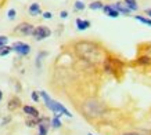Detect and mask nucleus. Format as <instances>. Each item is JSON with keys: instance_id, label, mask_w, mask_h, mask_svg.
Returning <instances> with one entry per match:
<instances>
[{"instance_id": "2eb2a0df", "label": "nucleus", "mask_w": 151, "mask_h": 135, "mask_svg": "<svg viewBox=\"0 0 151 135\" xmlns=\"http://www.w3.org/2000/svg\"><path fill=\"white\" fill-rule=\"evenodd\" d=\"M137 63L139 65H151V57L148 55H143L137 58Z\"/></svg>"}, {"instance_id": "b1692460", "label": "nucleus", "mask_w": 151, "mask_h": 135, "mask_svg": "<svg viewBox=\"0 0 151 135\" xmlns=\"http://www.w3.org/2000/svg\"><path fill=\"white\" fill-rule=\"evenodd\" d=\"M7 41H9V37L7 36H0V48L3 45H7Z\"/></svg>"}, {"instance_id": "f03ea898", "label": "nucleus", "mask_w": 151, "mask_h": 135, "mask_svg": "<svg viewBox=\"0 0 151 135\" xmlns=\"http://www.w3.org/2000/svg\"><path fill=\"white\" fill-rule=\"evenodd\" d=\"M76 51L86 61H94V62H97V61L101 59L100 50L97 48L94 44H92V43H86V41L85 43H79V44H76Z\"/></svg>"}, {"instance_id": "f257e3e1", "label": "nucleus", "mask_w": 151, "mask_h": 135, "mask_svg": "<svg viewBox=\"0 0 151 135\" xmlns=\"http://www.w3.org/2000/svg\"><path fill=\"white\" fill-rule=\"evenodd\" d=\"M39 95H40V98L45 101V105L47 106V109H50L51 112L54 113L55 117H61L63 114L67 117H72V114H71V112H69L68 109L65 108L63 104H60V102L54 101V99H51L50 95L47 94L46 91H39Z\"/></svg>"}, {"instance_id": "4468645a", "label": "nucleus", "mask_w": 151, "mask_h": 135, "mask_svg": "<svg viewBox=\"0 0 151 135\" xmlns=\"http://www.w3.org/2000/svg\"><path fill=\"white\" fill-rule=\"evenodd\" d=\"M124 3L126 4L130 11H137L139 10V4H137V0H124Z\"/></svg>"}, {"instance_id": "393cba45", "label": "nucleus", "mask_w": 151, "mask_h": 135, "mask_svg": "<svg viewBox=\"0 0 151 135\" xmlns=\"http://www.w3.org/2000/svg\"><path fill=\"white\" fill-rule=\"evenodd\" d=\"M15 14H17V11L14 9H10L9 13H7V17H9V19H14L15 18Z\"/></svg>"}, {"instance_id": "5701e85b", "label": "nucleus", "mask_w": 151, "mask_h": 135, "mask_svg": "<svg viewBox=\"0 0 151 135\" xmlns=\"http://www.w3.org/2000/svg\"><path fill=\"white\" fill-rule=\"evenodd\" d=\"M31 98H32V101H35V102H39V99H40V95H39V92H37V91H32V94H31Z\"/></svg>"}, {"instance_id": "412c9836", "label": "nucleus", "mask_w": 151, "mask_h": 135, "mask_svg": "<svg viewBox=\"0 0 151 135\" xmlns=\"http://www.w3.org/2000/svg\"><path fill=\"white\" fill-rule=\"evenodd\" d=\"M46 55H47V53H45V51H42V53L37 54V57H36V66L37 68L42 66V58H43V57H46Z\"/></svg>"}, {"instance_id": "1a4fd4ad", "label": "nucleus", "mask_w": 151, "mask_h": 135, "mask_svg": "<svg viewBox=\"0 0 151 135\" xmlns=\"http://www.w3.org/2000/svg\"><path fill=\"white\" fill-rule=\"evenodd\" d=\"M103 11H104V14L107 17H110V18H118L119 17V13L112 7V4L104 6V7H103Z\"/></svg>"}, {"instance_id": "7ed1b4c3", "label": "nucleus", "mask_w": 151, "mask_h": 135, "mask_svg": "<svg viewBox=\"0 0 151 135\" xmlns=\"http://www.w3.org/2000/svg\"><path fill=\"white\" fill-rule=\"evenodd\" d=\"M83 110L87 116H100L101 112H103V105L96 99H89L86 104L83 105Z\"/></svg>"}, {"instance_id": "4be33fe9", "label": "nucleus", "mask_w": 151, "mask_h": 135, "mask_svg": "<svg viewBox=\"0 0 151 135\" xmlns=\"http://www.w3.org/2000/svg\"><path fill=\"white\" fill-rule=\"evenodd\" d=\"M85 3L83 1H81V0H78V1H75V10H78V11H82V10H85Z\"/></svg>"}, {"instance_id": "0eeeda50", "label": "nucleus", "mask_w": 151, "mask_h": 135, "mask_svg": "<svg viewBox=\"0 0 151 135\" xmlns=\"http://www.w3.org/2000/svg\"><path fill=\"white\" fill-rule=\"evenodd\" d=\"M33 26L32 23H28V22H22L19 23L18 26L15 28V32H18V33H22V35H32L33 33Z\"/></svg>"}, {"instance_id": "f8f14e48", "label": "nucleus", "mask_w": 151, "mask_h": 135, "mask_svg": "<svg viewBox=\"0 0 151 135\" xmlns=\"http://www.w3.org/2000/svg\"><path fill=\"white\" fill-rule=\"evenodd\" d=\"M90 25L92 23H90V21H87V19H81V18L76 19V28H78L79 31H86Z\"/></svg>"}, {"instance_id": "bb28decb", "label": "nucleus", "mask_w": 151, "mask_h": 135, "mask_svg": "<svg viewBox=\"0 0 151 135\" xmlns=\"http://www.w3.org/2000/svg\"><path fill=\"white\" fill-rule=\"evenodd\" d=\"M60 17H61V18H67V17H68V13H67V11H61V13H60Z\"/></svg>"}, {"instance_id": "aec40b11", "label": "nucleus", "mask_w": 151, "mask_h": 135, "mask_svg": "<svg viewBox=\"0 0 151 135\" xmlns=\"http://www.w3.org/2000/svg\"><path fill=\"white\" fill-rule=\"evenodd\" d=\"M13 51L11 48V45H3L1 48H0V57H4V55H9L10 53Z\"/></svg>"}, {"instance_id": "7c9ffc66", "label": "nucleus", "mask_w": 151, "mask_h": 135, "mask_svg": "<svg viewBox=\"0 0 151 135\" xmlns=\"http://www.w3.org/2000/svg\"><path fill=\"white\" fill-rule=\"evenodd\" d=\"M87 135H93V134H87Z\"/></svg>"}, {"instance_id": "9d476101", "label": "nucleus", "mask_w": 151, "mask_h": 135, "mask_svg": "<svg viewBox=\"0 0 151 135\" xmlns=\"http://www.w3.org/2000/svg\"><path fill=\"white\" fill-rule=\"evenodd\" d=\"M22 110L28 117H40L39 116V110H37L36 108L31 106V105H25V106L22 108Z\"/></svg>"}, {"instance_id": "c85d7f7f", "label": "nucleus", "mask_w": 151, "mask_h": 135, "mask_svg": "<svg viewBox=\"0 0 151 135\" xmlns=\"http://www.w3.org/2000/svg\"><path fill=\"white\" fill-rule=\"evenodd\" d=\"M124 135H139V134H136V132H128V134H124Z\"/></svg>"}, {"instance_id": "6ab92c4d", "label": "nucleus", "mask_w": 151, "mask_h": 135, "mask_svg": "<svg viewBox=\"0 0 151 135\" xmlns=\"http://www.w3.org/2000/svg\"><path fill=\"white\" fill-rule=\"evenodd\" d=\"M50 126L53 127V128H60V127L63 126V123H61V120H60V117H53L50 122Z\"/></svg>"}, {"instance_id": "a211bd4d", "label": "nucleus", "mask_w": 151, "mask_h": 135, "mask_svg": "<svg viewBox=\"0 0 151 135\" xmlns=\"http://www.w3.org/2000/svg\"><path fill=\"white\" fill-rule=\"evenodd\" d=\"M89 7H90V10H103L104 4L101 3L100 0H96V1H93V3H90V4H89Z\"/></svg>"}, {"instance_id": "a878e982", "label": "nucleus", "mask_w": 151, "mask_h": 135, "mask_svg": "<svg viewBox=\"0 0 151 135\" xmlns=\"http://www.w3.org/2000/svg\"><path fill=\"white\" fill-rule=\"evenodd\" d=\"M51 17H53V14H51L50 11H46V13H43V18H46V19H51Z\"/></svg>"}, {"instance_id": "f3484780", "label": "nucleus", "mask_w": 151, "mask_h": 135, "mask_svg": "<svg viewBox=\"0 0 151 135\" xmlns=\"http://www.w3.org/2000/svg\"><path fill=\"white\" fill-rule=\"evenodd\" d=\"M134 19H136V21H139V22L144 23V25L151 26V18H146V17H142V15H134Z\"/></svg>"}, {"instance_id": "dca6fc26", "label": "nucleus", "mask_w": 151, "mask_h": 135, "mask_svg": "<svg viewBox=\"0 0 151 135\" xmlns=\"http://www.w3.org/2000/svg\"><path fill=\"white\" fill-rule=\"evenodd\" d=\"M39 119H40V117H28L27 119V126L28 127H37V124H39Z\"/></svg>"}, {"instance_id": "9b49d317", "label": "nucleus", "mask_w": 151, "mask_h": 135, "mask_svg": "<svg viewBox=\"0 0 151 135\" xmlns=\"http://www.w3.org/2000/svg\"><path fill=\"white\" fill-rule=\"evenodd\" d=\"M29 14L32 15V17H36L39 14H42V9H40V4H37V3H32V4L29 6Z\"/></svg>"}, {"instance_id": "39448f33", "label": "nucleus", "mask_w": 151, "mask_h": 135, "mask_svg": "<svg viewBox=\"0 0 151 135\" xmlns=\"http://www.w3.org/2000/svg\"><path fill=\"white\" fill-rule=\"evenodd\" d=\"M11 48H13V51H15L17 54L22 55V57L31 53V45L28 44V43H24V41H15V43H13Z\"/></svg>"}, {"instance_id": "423d86ee", "label": "nucleus", "mask_w": 151, "mask_h": 135, "mask_svg": "<svg viewBox=\"0 0 151 135\" xmlns=\"http://www.w3.org/2000/svg\"><path fill=\"white\" fill-rule=\"evenodd\" d=\"M50 128V120L47 117H40L37 124V135H47Z\"/></svg>"}, {"instance_id": "c756f323", "label": "nucleus", "mask_w": 151, "mask_h": 135, "mask_svg": "<svg viewBox=\"0 0 151 135\" xmlns=\"http://www.w3.org/2000/svg\"><path fill=\"white\" fill-rule=\"evenodd\" d=\"M3 99V92H1V90H0V101Z\"/></svg>"}, {"instance_id": "6e6552de", "label": "nucleus", "mask_w": 151, "mask_h": 135, "mask_svg": "<svg viewBox=\"0 0 151 135\" xmlns=\"http://www.w3.org/2000/svg\"><path fill=\"white\" fill-rule=\"evenodd\" d=\"M112 7H114V9L116 10L119 14H124V15H129V14L132 13V11L126 7V4H125L124 1H116V3H114V4H112Z\"/></svg>"}, {"instance_id": "cd10ccee", "label": "nucleus", "mask_w": 151, "mask_h": 135, "mask_svg": "<svg viewBox=\"0 0 151 135\" xmlns=\"http://www.w3.org/2000/svg\"><path fill=\"white\" fill-rule=\"evenodd\" d=\"M144 13H146V15H148V17L151 18V9H147L146 11H144Z\"/></svg>"}, {"instance_id": "20e7f679", "label": "nucleus", "mask_w": 151, "mask_h": 135, "mask_svg": "<svg viewBox=\"0 0 151 135\" xmlns=\"http://www.w3.org/2000/svg\"><path fill=\"white\" fill-rule=\"evenodd\" d=\"M32 36L35 37V40H37V41L45 40V39L51 36V31L47 26H45V25H39V26H36L33 29Z\"/></svg>"}, {"instance_id": "ddd939ff", "label": "nucleus", "mask_w": 151, "mask_h": 135, "mask_svg": "<svg viewBox=\"0 0 151 135\" xmlns=\"http://www.w3.org/2000/svg\"><path fill=\"white\" fill-rule=\"evenodd\" d=\"M19 106H21V101H19V98H17V97H14V98L10 99L9 105H7L9 110H15V109L19 108Z\"/></svg>"}]
</instances>
